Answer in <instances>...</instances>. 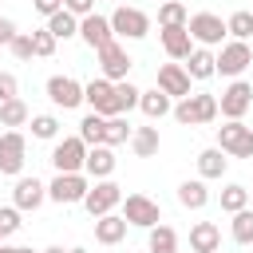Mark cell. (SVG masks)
<instances>
[{"mask_svg": "<svg viewBox=\"0 0 253 253\" xmlns=\"http://www.w3.org/2000/svg\"><path fill=\"white\" fill-rule=\"evenodd\" d=\"M225 32H229L233 40H245V43H249V40H253V12H249V8L233 12V16L225 20Z\"/></svg>", "mask_w": 253, "mask_h": 253, "instance_id": "836d02e7", "label": "cell"}, {"mask_svg": "<svg viewBox=\"0 0 253 253\" xmlns=\"http://www.w3.org/2000/svg\"><path fill=\"white\" fill-rule=\"evenodd\" d=\"M123 237H126V217H123V213L95 217V241H99V245H119Z\"/></svg>", "mask_w": 253, "mask_h": 253, "instance_id": "44dd1931", "label": "cell"}, {"mask_svg": "<svg viewBox=\"0 0 253 253\" xmlns=\"http://www.w3.org/2000/svg\"><path fill=\"white\" fill-rule=\"evenodd\" d=\"M130 134H134V126L123 119V115H115V119H107V130H103V146H123V142H130Z\"/></svg>", "mask_w": 253, "mask_h": 253, "instance_id": "83f0119b", "label": "cell"}, {"mask_svg": "<svg viewBox=\"0 0 253 253\" xmlns=\"http://www.w3.org/2000/svg\"><path fill=\"white\" fill-rule=\"evenodd\" d=\"M8 51H12L16 59H24V63H28V59L36 55V51H32V32H16V40L8 43Z\"/></svg>", "mask_w": 253, "mask_h": 253, "instance_id": "f35d334b", "label": "cell"}, {"mask_svg": "<svg viewBox=\"0 0 253 253\" xmlns=\"http://www.w3.org/2000/svg\"><path fill=\"white\" fill-rule=\"evenodd\" d=\"M217 253H221V249H217Z\"/></svg>", "mask_w": 253, "mask_h": 253, "instance_id": "f907efd6", "label": "cell"}, {"mask_svg": "<svg viewBox=\"0 0 253 253\" xmlns=\"http://www.w3.org/2000/svg\"><path fill=\"white\" fill-rule=\"evenodd\" d=\"M158 40H162V51H166L170 59H190V51H194L190 28H162Z\"/></svg>", "mask_w": 253, "mask_h": 253, "instance_id": "ac0fdd59", "label": "cell"}, {"mask_svg": "<svg viewBox=\"0 0 253 253\" xmlns=\"http://www.w3.org/2000/svg\"><path fill=\"white\" fill-rule=\"evenodd\" d=\"M47 32H51L55 40H71V36H79V16H71V12L63 8V12H55V16L47 20Z\"/></svg>", "mask_w": 253, "mask_h": 253, "instance_id": "f1b7e54d", "label": "cell"}, {"mask_svg": "<svg viewBox=\"0 0 253 253\" xmlns=\"http://www.w3.org/2000/svg\"><path fill=\"white\" fill-rule=\"evenodd\" d=\"M229 233H233V241H237V245H253V210H241V213H233V221H229Z\"/></svg>", "mask_w": 253, "mask_h": 253, "instance_id": "e575fe53", "label": "cell"}, {"mask_svg": "<svg viewBox=\"0 0 253 253\" xmlns=\"http://www.w3.org/2000/svg\"><path fill=\"white\" fill-rule=\"evenodd\" d=\"M217 146L229 158H253V126H245L241 119H225V126H217Z\"/></svg>", "mask_w": 253, "mask_h": 253, "instance_id": "7a4b0ae2", "label": "cell"}, {"mask_svg": "<svg viewBox=\"0 0 253 253\" xmlns=\"http://www.w3.org/2000/svg\"><path fill=\"white\" fill-rule=\"evenodd\" d=\"M158 91H166L170 99H190V75L182 63H162L158 67Z\"/></svg>", "mask_w": 253, "mask_h": 253, "instance_id": "e0dca14e", "label": "cell"}, {"mask_svg": "<svg viewBox=\"0 0 253 253\" xmlns=\"http://www.w3.org/2000/svg\"><path fill=\"white\" fill-rule=\"evenodd\" d=\"M249 12H253V8H249Z\"/></svg>", "mask_w": 253, "mask_h": 253, "instance_id": "816d5d0a", "label": "cell"}, {"mask_svg": "<svg viewBox=\"0 0 253 253\" xmlns=\"http://www.w3.org/2000/svg\"><path fill=\"white\" fill-rule=\"evenodd\" d=\"M47 99H51L55 107L71 111V107L83 103V83L71 79V75H51V79H47Z\"/></svg>", "mask_w": 253, "mask_h": 253, "instance_id": "9a60e30c", "label": "cell"}, {"mask_svg": "<svg viewBox=\"0 0 253 253\" xmlns=\"http://www.w3.org/2000/svg\"><path fill=\"white\" fill-rule=\"evenodd\" d=\"M190 36H194V43H202V47H217L221 43V36H229L225 32V20L221 16H213V12H198V16H190Z\"/></svg>", "mask_w": 253, "mask_h": 253, "instance_id": "7c38bea8", "label": "cell"}, {"mask_svg": "<svg viewBox=\"0 0 253 253\" xmlns=\"http://www.w3.org/2000/svg\"><path fill=\"white\" fill-rule=\"evenodd\" d=\"M0 253H36V249H28V245H0Z\"/></svg>", "mask_w": 253, "mask_h": 253, "instance_id": "f6af8a7d", "label": "cell"}, {"mask_svg": "<svg viewBox=\"0 0 253 253\" xmlns=\"http://www.w3.org/2000/svg\"><path fill=\"white\" fill-rule=\"evenodd\" d=\"M83 170H87L95 182L111 178V174H115V150H111V146H91V150H87V162H83Z\"/></svg>", "mask_w": 253, "mask_h": 253, "instance_id": "ffe728a7", "label": "cell"}, {"mask_svg": "<svg viewBox=\"0 0 253 253\" xmlns=\"http://www.w3.org/2000/svg\"><path fill=\"white\" fill-rule=\"evenodd\" d=\"M123 202V186L119 182H111V178H103V182H95L91 190H87V198H83V206H87V213L91 217H107V213H115V206Z\"/></svg>", "mask_w": 253, "mask_h": 253, "instance_id": "8992f818", "label": "cell"}, {"mask_svg": "<svg viewBox=\"0 0 253 253\" xmlns=\"http://www.w3.org/2000/svg\"><path fill=\"white\" fill-rule=\"evenodd\" d=\"M123 217H126V225H138V229L162 225V210H158V202L146 198V194H126V198H123Z\"/></svg>", "mask_w": 253, "mask_h": 253, "instance_id": "5b68a950", "label": "cell"}, {"mask_svg": "<svg viewBox=\"0 0 253 253\" xmlns=\"http://www.w3.org/2000/svg\"><path fill=\"white\" fill-rule=\"evenodd\" d=\"M95 4H99V0H63V8H67L71 16H79V20H83V16H91V12H95Z\"/></svg>", "mask_w": 253, "mask_h": 253, "instance_id": "b9f144b4", "label": "cell"}, {"mask_svg": "<svg viewBox=\"0 0 253 253\" xmlns=\"http://www.w3.org/2000/svg\"><path fill=\"white\" fill-rule=\"evenodd\" d=\"M32 115H28V103L24 99H8V103H0V126H24Z\"/></svg>", "mask_w": 253, "mask_h": 253, "instance_id": "f546056e", "label": "cell"}, {"mask_svg": "<svg viewBox=\"0 0 253 253\" xmlns=\"http://www.w3.org/2000/svg\"><path fill=\"white\" fill-rule=\"evenodd\" d=\"M138 107H142V115L146 119H162V115H170L174 111V103H170V95L166 91H142V99H138Z\"/></svg>", "mask_w": 253, "mask_h": 253, "instance_id": "d4e9b609", "label": "cell"}, {"mask_svg": "<svg viewBox=\"0 0 253 253\" xmlns=\"http://www.w3.org/2000/svg\"><path fill=\"white\" fill-rule=\"evenodd\" d=\"M115 95H119V107L123 111H130V107H138V99H142V91L130 83V79H123V83H115Z\"/></svg>", "mask_w": 253, "mask_h": 253, "instance_id": "74e56055", "label": "cell"}, {"mask_svg": "<svg viewBox=\"0 0 253 253\" xmlns=\"http://www.w3.org/2000/svg\"><path fill=\"white\" fill-rule=\"evenodd\" d=\"M111 32L115 36H123V40H142L146 32H150V16L142 12V8H115L111 12Z\"/></svg>", "mask_w": 253, "mask_h": 253, "instance_id": "52a82bcc", "label": "cell"}, {"mask_svg": "<svg viewBox=\"0 0 253 253\" xmlns=\"http://www.w3.org/2000/svg\"><path fill=\"white\" fill-rule=\"evenodd\" d=\"M79 40H83L91 51H99V47L115 43V32H111V16H99V12L83 16V20H79Z\"/></svg>", "mask_w": 253, "mask_h": 253, "instance_id": "5bb4252c", "label": "cell"}, {"mask_svg": "<svg viewBox=\"0 0 253 253\" xmlns=\"http://www.w3.org/2000/svg\"><path fill=\"white\" fill-rule=\"evenodd\" d=\"M103 130H107V119H103V115H95V111L79 123V138H83L87 146H103Z\"/></svg>", "mask_w": 253, "mask_h": 253, "instance_id": "1f68e13d", "label": "cell"}, {"mask_svg": "<svg viewBox=\"0 0 253 253\" xmlns=\"http://www.w3.org/2000/svg\"><path fill=\"white\" fill-rule=\"evenodd\" d=\"M225 166H229V158H225V150H221V146H206V150L198 154V178H202V182L221 178V174H225Z\"/></svg>", "mask_w": 253, "mask_h": 253, "instance_id": "7402d4cb", "label": "cell"}, {"mask_svg": "<svg viewBox=\"0 0 253 253\" xmlns=\"http://www.w3.org/2000/svg\"><path fill=\"white\" fill-rule=\"evenodd\" d=\"M178 202H182L186 210H206V202H210V190H206V182H202V178H194V182H182V186H178Z\"/></svg>", "mask_w": 253, "mask_h": 253, "instance_id": "484cf974", "label": "cell"}, {"mask_svg": "<svg viewBox=\"0 0 253 253\" xmlns=\"http://www.w3.org/2000/svg\"><path fill=\"white\" fill-rule=\"evenodd\" d=\"M186 24H190V12L182 0H166L158 8V28H186Z\"/></svg>", "mask_w": 253, "mask_h": 253, "instance_id": "4316f807", "label": "cell"}, {"mask_svg": "<svg viewBox=\"0 0 253 253\" xmlns=\"http://www.w3.org/2000/svg\"><path fill=\"white\" fill-rule=\"evenodd\" d=\"M249 47H253V40H249Z\"/></svg>", "mask_w": 253, "mask_h": 253, "instance_id": "681fc988", "label": "cell"}, {"mask_svg": "<svg viewBox=\"0 0 253 253\" xmlns=\"http://www.w3.org/2000/svg\"><path fill=\"white\" fill-rule=\"evenodd\" d=\"M0 245H4V233H0Z\"/></svg>", "mask_w": 253, "mask_h": 253, "instance_id": "c3c4849f", "label": "cell"}, {"mask_svg": "<svg viewBox=\"0 0 253 253\" xmlns=\"http://www.w3.org/2000/svg\"><path fill=\"white\" fill-rule=\"evenodd\" d=\"M47 202V186L40 182V178H16V186H12V206L24 213V210H40Z\"/></svg>", "mask_w": 253, "mask_h": 253, "instance_id": "2e32d148", "label": "cell"}, {"mask_svg": "<svg viewBox=\"0 0 253 253\" xmlns=\"http://www.w3.org/2000/svg\"><path fill=\"white\" fill-rule=\"evenodd\" d=\"M186 75H190V79H210V75H217V55H213L210 47H194L190 59H186Z\"/></svg>", "mask_w": 253, "mask_h": 253, "instance_id": "603a6c76", "label": "cell"}, {"mask_svg": "<svg viewBox=\"0 0 253 253\" xmlns=\"http://www.w3.org/2000/svg\"><path fill=\"white\" fill-rule=\"evenodd\" d=\"M249 107H253V87H249L245 79H233V83L221 91V99H217V111H221L225 119H241Z\"/></svg>", "mask_w": 253, "mask_h": 253, "instance_id": "4fadbf2b", "label": "cell"}, {"mask_svg": "<svg viewBox=\"0 0 253 253\" xmlns=\"http://www.w3.org/2000/svg\"><path fill=\"white\" fill-rule=\"evenodd\" d=\"M8 99H20V83L12 71H0V103H8Z\"/></svg>", "mask_w": 253, "mask_h": 253, "instance_id": "60d3db41", "label": "cell"}, {"mask_svg": "<svg viewBox=\"0 0 253 253\" xmlns=\"http://www.w3.org/2000/svg\"><path fill=\"white\" fill-rule=\"evenodd\" d=\"M190 249L194 253H217L221 249V229L213 221H194L190 229Z\"/></svg>", "mask_w": 253, "mask_h": 253, "instance_id": "d6986e66", "label": "cell"}, {"mask_svg": "<svg viewBox=\"0 0 253 253\" xmlns=\"http://www.w3.org/2000/svg\"><path fill=\"white\" fill-rule=\"evenodd\" d=\"M249 63H253V47H249L245 40H229V43H221V51H217V75L237 79Z\"/></svg>", "mask_w": 253, "mask_h": 253, "instance_id": "30bf717a", "label": "cell"}, {"mask_svg": "<svg viewBox=\"0 0 253 253\" xmlns=\"http://www.w3.org/2000/svg\"><path fill=\"white\" fill-rule=\"evenodd\" d=\"M95 55H99V71H103V79H111V83H123V79L130 75V67H134V59L126 55V47H123L119 40L107 43V47H99Z\"/></svg>", "mask_w": 253, "mask_h": 253, "instance_id": "ba28073f", "label": "cell"}, {"mask_svg": "<svg viewBox=\"0 0 253 253\" xmlns=\"http://www.w3.org/2000/svg\"><path fill=\"white\" fill-rule=\"evenodd\" d=\"M43 253H67V249H63V245H51V249H43Z\"/></svg>", "mask_w": 253, "mask_h": 253, "instance_id": "bcb514c9", "label": "cell"}, {"mask_svg": "<svg viewBox=\"0 0 253 253\" xmlns=\"http://www.w3.org/2000/svg\"><path fill=\"white\" fill-rule=\"evenodd\" d=\"M87 142L75 134V138H59L55 146H51V166H55V174H83V162H87Z\"/></svg>", "mask_w": 253, "mask_h": 253, "instance_id": "277c9868", "label": "cell"}, {"mask_svg": "<svg viewBox=\"0 0 253 253\" xmlns=\"http://www.w3.org/2000/svg\"><path fill=\"white\" fill-rule=\"evenodd\" d=\"M24 221H20V210L16 206H0V233L8 237V233H16Z\"/></svg>", "mask_w": 253, "mask_h": 253, "instance_id": "ab89813d", "label": "cell"}, {"mask_svg": "<svg viewBox=\"0 0 253 253\" xmlns=\"http://www.w3.org/2000/svg\"><path fill=\"white\" fill-rule=\"evenodd\" d=\"M83 103L95 111V115H103V119H115V115H123V107H119V95H115V83L111 79H91V83H83Z\"/></svg>", "mask_w": 253, "mask_h": 253, "instance_id": "3957f363", "label": "cell"}, {"mask_svg": "<svg viewBox=\"0 0 253 253\" xmlns=\"http://www.w3.org/2000/svg\"><path fill=\"white\" fill-rule=\"evenodd\" d=\"M67 253H87V249H67Z\"/></svg>", "mask_w": 253, "mask_h": 253, "instance_id": "7dc6e473", "label": "cell"}, {"mask_svg": "<svg viewBox=\"0 0 253 253\" xmlns=\"http://www.w3.org/2000/svg\"><path fill=\"white\" fill-rule=\"evenodd\" d=\"M158 126H134V134H130V150L138 154V158H154L158 154Z\"/></svg>", "mask_w": 253, "mask_h": 253, "instance_id": "cb8c5ba5", "label": "cell"}, {"mask_svg": "<svg viewBox=\"0 0 253 253\" xmlns=\"http://www.w3.org/2000/svg\"><path fill=\"white\" fill-rule=\"evenodd\" d=\"M12 40H16V24H12L8 16H0V47H8Z\"/></svg>", "mask_w": 253, "mask_h": 253, "instance_id": "ee69618b", "label": "cell"}, {"mask_svg": "<svg viewBox=\"0 0 253 253\" xmlns=\"http://www.w3.org/2000/svg\"><path fill=\"white\" fill-rule=\"evenodd\" d=\"M24 158H28V142H24V134H20V130H4V134H0V174L20 178Z\"/></svg>", "mask_w": 253, "mask_h": 253, "instance_id": "9c48e42d", "label": "cell"}, {"mask_svg": "<svg viewBox=\"0 0 253 253\" xmlns=\"http://www.w3.org/2000/svg\"><path fill=\"white\" fill-rule=\"evenodd\" d=\"M221 210H225V213H241V210H249V190L237 186V182H229V186L221 190Z\"/></svg>", "mask_w": 253, "mask_h": 253, "instance_id": "d6a6232c", "label": "cell"}, {"mask_svg": "<svg viewBox=\"0 0 253 253\" xmlns=\"http://www.w3.org/2000/svg\"><path fill=\"white\" fill-rule=\"evenodd\" d=\"M55 43H59V40H55V36H51L47 28H36V32H32V51H36L40 59L55 55Z\"/></svg>", "mask_w": 253, "mask_h": 253, "instance_id": "8d00e7d4", "label": "cell"}, {"mask_svg": "<svg viewBox=\"0 0 253 253\" xmlns=\"http://www.w3.org/2000/svg\"><path fill=\"white\" fill-rule=\"evenodd\" d=\"M32 8H36L40 16H47V20H51L55 12H63V0H32Z\"/></svg>", "mask_w": 253, "mask_h": 253, "instance_id": "7bdbcfd3", "label": "cell"}, {"mask_svg": "<svg viewBox=\"0 0 253 253\" xmlns=\"http://www.w3.org/2000/svg\"><path fill=\"white\" fill-rule=\"evenodd\" d=\"M146 249H150V253H178V233H174L170 225H154Z\"/></svg>", "mask_w": 253, "mask_h": 253, "instance_id": "4dcf8cb0", "label": "cell"}, {"mask_svg": "<svg viewBox=\"0 0 253 253\" xmlns=\"http://www.w3.org/2000/svg\"><path fill=\"white\" fill-rule=\"evenodd\" d=\"M32 138H43V142L59 138V119L55 115H32Z\"/></svg>", "mask_w": 253, "mask_h": 253, "instance_id": "d590c367", "label": "cell"}, {"mask_svg": "<svg viewBox=\"0 0 253 253\" xmlns=\"http://www.w3.org/2000/svg\"><path fill=\"white\" fill-rule=\"evenodd\" d=\"M87 190H91V182L83 174H55L51 186H47V198L59 202V206H75V202L87 198Z\"/></svg>", "mask_w": 253, "mask_h": 253, "instance_id": "8fae6325", "label": "cell"}, {"mask_svg": "<svg viewBox=\"0 0 253 253\" xmlns=\"http://www.w3.org/2000/svg\"><path fill=\"white\" fill-rule=\"evenodd\" d=\"M217 115H221V111H217V95H206V91L174 103V119H178L182 126H206V123H213Z\"/></svg>", "mask_w": 253, "mask_h": 253, "instance_id": "6da1fadb", "label": "cell"}]
</instances>
